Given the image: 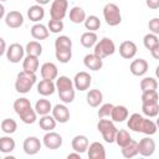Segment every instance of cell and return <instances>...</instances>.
I'll return each mask as SVG.
<instances>
[{
  "mask_svg": "<svg viewBox=\"0 0 159 159\" xmlns=\"http://www.w3.org/2000/svg\"><path fill=\"white\" fill-rule=\"evenodd\" d=\"M127 127L137 133H144L147 135H153L157 133V124L148 118H144L142 114L139 113H133L128 122H127Z\"/></svg>",
  "mask_w": 159,
  "mask_h": 159,
  "instance_id": "cell-1",
  "label": "cell"
},
{
  "mask_svg": "<svg viewBox=\"0 0 159 159\" xmlns=\"http://www.w3.org/2000/svg\"><path fill=\"white\" fill-rule=\"evenodd\" d=\"M14 109L16 112V114L20 117V119L25 123V124H32L36 122V117L37 113L35 109H32L31 103L27 98L22 97V98H17L14 102Z\"/></svg>",
  "mask_w": 159,
  "mask_h": 159,
  "instance_id": "cell-2",
  "label": "cell"
},
{
  "mask_svg": "<svg viewBox=\"0 0 159 159\" xmlns=\"http://www.w3.org/2000/svg\"><path fill=\"white\" fill-rule=\"evenodd\" d=\"M36 73L32 72H27V71H21L17 73L16 76V81H15V89L19 93H27L30 92V89L34 87V84L36 83Z\"/></svg>",
  "mask_w": 159,
  "mask_h": 159,
  "instance_id": "cell-3",
  "label": "cell"
},
{
  "mask_svg": "<svg viewBox=\"0 0 159 159\" xmlns=\"http://www.w3.org/2000/svg\"><path fill=\"white\" fill-rule=\"evenodd\" d=\"M97 129L102 134L104 142H107V143H114L116 142V135H117L118 129L114 125L112 119L99 118V120L97 123Z\"/></svg>",
  "mask_w": 159,
  "mask_h": 159,
  "instance_id": "cell-4",
  "label": "cell"
},
{
  "mask_svg": "<svg viewBox=\"0 0 159 159\" xmlns=\"http://www.w3.org/2000/svg\"><path fill=\"white\" fill-rule=\"evenodd\" d=\"M103 17L109 26H117L122 22V15L118 5L114 2H108L103 7Z\"/></svg>",
  "mask_w": 159,
  "mask_h": 159,
  "instance_id": "cell-5",
  "label": "cell"
},
{
  "mask_svg": "<svg viewBox=\"0 0 159 159\" xmlns=\"http://www.w3.org/2000/svg\"><path fill=\"white\" fill-rule=\"evenodd\" d=\"M114 52H116V45H114L113 40L108 39V37L101 39L94 45V50H93V53H96L101 58H106L108 56H112Z\"/></svg>",
  "mask_w": 159,
  "mask_h": 159,
  "instance_id": "cell-6",
  "label": "cell"
},
{
  "mask_svg": "<svg viewBox=\"0 0 159 159\" xmlns=\"http://www.w3.org/2000/svg\"><path fill=\"white\" fill-rule=\"evenodd\" d=\"M68 9V1L67 0H53L50 7V16L55 20H62Z\"/></svg>",
  "mask_w": 159,
  "mask_h": 159,
  "instance_id": "cell-7",
  "label": "cell"
},
{
  "mask_svg": "<svg viewBox=\"0 0 159 159\" xmlns=\"http://www.w3.org/2000/svg\"><path fill=\"white\" fill-rule=\"evenodd\" d=\"M91 83H92V77L86 71L77 72L76 76H75V78H73L75 88L78 89V91H87L89 88Z\"/></svg>",
  "mask_w": 159,
  "mask_h": 159,
  "instance_id": "cell-8",
  "label": "cell"
},
{
  "mask_svg": "<svg viewBox=\"0 0 159 159\" xmlns=\"http://www.w3.org/2000/svg\"><path fill=\"white\" fill-rule=\"evenodd\" d=\"M25 51H26V50H25L20 43H17V42L11 43V45L9 46V48H7V51H6V58H7L11 63H17V62H20V61L22 60Z\"/></svg>",
  "mask_w": 159,
  "mask_h": 159,
  "instance_id": "cell-9",
  "label": "cell"
},
{
  "mask_svg": "<svg viewBox=\"0 0 159 159\" xmlns=\"http://www.w3.org/2000/svg\"><path fill=\"white\" fill-rule=\"evenodd\" d=\"M62 142H63L62 137L56 132L50 130L43 135V145L47 149H51V150L58 149L62 145Z\"/></svg>",
  "mask_w": 159,
  "mask_h": 159,
  "instance_id": "cell-10",
  "label": "cell"
},
{
  "mask_svg": "<svg viewBox=\"0 0 159 159\" xmlns=\"http://www.w3.org/2000/svg\"><path fill=\"white\" fill-rule=\"evenodd\" d=\"M138 148L142 157H152L155 152V142L150 137H144L138 142Z\"/></svg>",
  "mask_w": 159,
  "mask_h": 159,
  "instance_id": "cell-11",
  "label": "cell"
},
{
  "mask_svg": "<svg viewBox=\"0 0 159 159\" xmlns=\"http://www.w3.org/2000/svg\"><path fill=\"white\" fill-rule=\"evenodd\" d=\"M22 148H24V152L27 155H35L41 149V142L37 137H27L24 140Z\"/></svg>",
  "mask_w": 159,
  "mask_h": 159,
  "instance_id": "cell-12",
  "label": "cell"
},
{
  "mask_svg": "<svg viewBox=\"0 0 159 159\" xmlns=\"http://www.w3.org/2000/svg\"><path fill=\"white\" fill-rule=\"evenodd\" d=\"M137 51H138V47L133 41L127 40L119 45V55L125 60L133 58L137 55Z\"/></svg>",
  "mask_w": 159,
  "mask_h": 159,
  "instance_id": "cell-13",
  "label": "cell"
},
{
  "mask_svg": "<svg viewBox=\"0 0 159 159\" xmlns=\"http://www.w3.org/2000/svg\"><path fill=\"white\" fill-rule=\"evenodd\" d=\"M4 19H5L6 26H9L11 29H19L24 24V16H22V14L20 11H16V10L7 12Z\"/></svg>",
  "mask_w": 159,
  "mask_h": 159,
  "instance_id": "cell-14",
  "label": "cell"
},
{
  "mask_svg": "<svg viewBox=\"0 0 159 159\" xmlns=\"http://www.w3.org/2000/svg\"><path fill=\"white\" fill-rule=\"evenodd\" d=\"M87 155L89 159H106V149L104 145L99 142H93L88 145Z\"/></svg>",
  "mask_w": 159,
  "mask_h": 159,
  "instance_id": "cell-15",
  "label": "cell"
},
{
  "mask_svg": "<svg viewBox=\"0 0 159 159\" xmlns=\"http://www.w3.org/2000/svg\"><path fill=\"white\" fill-rule=\"evenodd\" d=\"M148 67H149V65H148L147 60H144V58H137V60H133L132 61V63L129 66V70H130V72H132L133 76H138L139 77V76H144L147 73Z\"/></svg>",
  "mask_w": 159,
  "mask_h": 159,
  "instance_id": "cell-16",
  "label": "cell"
},
{
  "mask_svg": "<svg viewBox=\"0 0 159 159\" xmlns=\"http://www.w3.org/2000/svg\"><path fill=\"white\" fill-rule=\"evenodd\" d=\"M83 63L91 71H99L103 67V58L98 57L96 53H88L84 56Z\"/></svg>",
  "mask_w": 159,
  "mask_h": 159,
  "instance_id": "cell-17",
  "label": "cell"
},
{
  "mask_svg": "<svg viewBox=\"0 0 159 159\" xmlns=\"http://www.w3.org/2000/svg\"><path fill=\"white\" fill-rule=\"evenodd\" d=\"M40 73H41V77L45 78V80H56L57 76H58V70H57V66L53 63V62H45L41 68H40Z\"/></svg>",
  "mask_w": 159,
  "mask_h": 159,
  "instance_id": "cell-18",
  "label": "cell"
},
{
  "mask_svg": "<svg viewBox=\"0 0 159 159\" xmlns=\"http://www.w3.org/2000/svg\"><path fill=\"white\" fill-rule=\"evenodd\" d=\"M52 116L58 123H67L70 119V109L65 104H56L52 108Z\"/></svg>",
  "mask_w": 159,
  "mask_h": 159,
  "instance_id": "cell-19",
  "label": "cell"
},
{
  "mask_svg": "<svg viewBox=\"0 0 159 159\" xmlns=\"http://www.w3.org/2000/svg\"><path fill=\"white\" fill-rule=\"evenodd\" d=\"M71 145H72V149L75 152H78V153L82 154V153L87 152L88 145H89V142H88V138L86 135L78 134V135L73 137V139L71 142Z\"/></svg>",
  "mask_w": 159,
  "mask_h": 159,
  "instance_id": "cell-20",
  "label": "cell"
},
{
  "mask_svg": "<svg viewBox=\"0 0 159 159\" xmlns=\"http://www.w3.org/2000/svg\"><path fill=\"white\" fill-rule=\"evenodd\" d=\"M55 89H56V83H53L52 80H45V78H42L39 82V84H37V92H39V94H41L43 97L53 94Z\"/></svg>",
  "mask_w": 159,
  "mask_h": 159,
  "instance_id": "cell-21",
  "label": "cell"
},
{
  "mask_svg": "<svg viewBox=\"0 0 159 159\" xmlns=\"http://www.w3.org/2000/svg\"><path fill=\"white\" fill-rule=\"evenodd\" d=\"M27 17L30 19V21L39 22L45 17V9L40 4L32 5L27 9Z\"/></svg>",
  "mask_w": 159,
  "mask_h": 159,
  "instance_id": "cell-22",
  "label": "cell"
},
{
  "mask_svg": "<svg viewBox=\"0 0 159 159\" xmlns=\"http://www.w3.org/2000/svg\"><path fill=\"white\" fill-rule=\"evenodd\" d=\"M31 36L35 39V40H46L50 35V30L48 27H46L45 25L42 24H35L32 27H31Z\"/></svg>",
  "mask_w": 159,
  "mask_h": 159,
  "instance_id": "cell-23",
  "label": "cell"
},
{
  "mask_svg": "<svg viewBox=\"0 0 159 159\" xmlns=\"http://www.w3.org/2000/svg\"><path fill=\"white\" fill-rule=\"evenodd\" d=\"M86 98H87L88 106L96 108V107H98V106L102 103V101H103V93H102L99 89H97V88L89 89V91L87 92Z\"/></svg>",
  "mask_w": 159,
  "mask_h": 159,
  "instance_id": "cell-24",
  "label": "cell"
},
{
  "mask_svg": "<svg viewBox=\"0 0 159 159\" xmlns=\"http://www.w3.org/2000/svg\"><path fill=\"white\" fill-rule=\"evenodd\" d=\"M128 109L127 107L124 106H114L113 107V111H112V114H111V119L113 122H124L125 119H128Z\"/></svg>",
  "mask_w": 159,
  "mask_h": 159,
  "instance_id": "cell-25",
  "label": "cell"
},
{
  "mask_svg": "<svg viewBox=\"0 0 159 159\" xmlns=\"http://www.w3.org/2000/svg\"><path fill=\"white\" fill-rule=\"evenodd\" d=\"M97 40H98V37H97L96 32H93V31H86V32H83L81 35V39H80L81 45L83 47H86V48L94 47V45L98 42Z\"/></svg>",
  "mask_w": 159,
  "mask_h": 159,
  "instance_id": "cell-26",
  "label": "cell"
},
{
  "mask_svg": "<svg viewBox=\"0 0 159 159\" xmlns=\"http://www.w3.org/2000/svg\"><path fill=\"white\" fill-rule=\"evenodd\" d=\"M39 57L36 56H31V55H27L24 61H22V68L24 71H27V72H32V73H36V71L39 70Z\"/></svg>",
  "mask_w": 159,
  "mask_h": 159,
  "instance_id": "cell-27",
  "label": "cell"
},
{
  "mask_svg": "<svg viewBox=\"0 0 159 159\" xmlns=\"http://www.w3.org/2000/svg\"><path fill=\"white\" fill-rule=\"evenodd\" d=\"M86 11L81 6H73L70 10V20L73 24H82L86 20Z\"/></svg>",
  "mask_w": 159,
  "mask_h": 159,
  "instance_id": "cell-28",
  "label": "cell"
},
{
  "mask_svg": "<svg viewBox=\"0 0 159 159\" xmlns=\"http://www.w3.org/2000/svg\"><path fill=\"white\" fill-rule=\"evenodd\" d=\"M56 123L57 120L55 119L53 116H50V114H46V116H41L40 120H39V125L41 129H43L45 132H50L52 129L56 128Z\"/></svg>",
  "mask_w": 159,
  "mask_h": 159,
  "instance_id": "cell-29",
  "label": "cell"
},
{
  "mask_svg": "<svg viewBox=\"0 0 159 159\" xmlns=\"http://www.w3.org/2000/svg\"><path fill=\"white\" fill-rule=\"evenodd\" d=\"M35 111H36V113L40 114V116L50 114V112H52L51 102H50L48 99H45V98L39 99V101L35 103Z\"/></svg>",
  "mask_w": 159,
  "mask_h": 159,
  "instance_id": "cell-30",
  "label": "cell"
},
{
  "mask_svg": "<svg viewBox=\"0 0 159 159\" xmlns=\"http://www.w3.org/2000/svg\"><path fill=\"white\" fill-rule=\"evenodd\" d=\"M137 154H139V148H138V142H135V140H130L127 145H124V147H122V155L124 157V158H127V159H129V158H133V157H135Z\"/></svg>",
  "mask_w": 159,
  "mask_h": 159,
  "instance_id": "cell-31",
  "label": "cell"
},
{
  "mask_svg": "<svg viewBox=\"0 0 159 159\" xmlns=\"http://www.w3.org/2000/svg\"><path fill=\"white\" fill-rule=\"evenodd\" d=\"M142 112L147 117H157L159 114V103L158 102H145L142 103Z\"/></svg>",
  "mask_w": 159,
  "mask_h": 159,
  "instance_id": "cell-32",
  "label": "cell"
},
{
  "mask_svg": "<svg viewBox=\"0 0 159 159\" xmlns=\"http://www.w3.org/2000/svg\"><path fill=\"white\" fill-rule=\"evenodd\" d=\"M75 84H73V81L67 77V76H60L57 77L56 80V89L60 92V91H65V89H71L73 88Z\"/></svg>",
  "mask_w": 159,
  "mask_h": 159,
  "instance_id": "cell-33",
  "label": "cell"
},
{
  "mask_svg": "<svg viewBox=\"0 0 159 159\" xmlns=\"http://www.w3.org/2000/svg\"><path fill=\"white\" fill-rule=\"evenodd\" d=\"M15 149V140L11 137H1L0 138V152L6 154Z\"/></svg>",
  "mask_w": 159,
  "mask_h": 159,
  "instance_id": "cell-34",
  "label": "cell"
},
{
  "mask_svg": "<svg viewBox=\"0 0 159 159\" xmlns=\"http://www.w3.org/2000/svg\"><path fill=\"white\" fill-rule=\"evenodd\" d=\"M84 27L88 30V31H97L99 27H101V20L99 17H97L96 15H89L86 17L84 20Z\"/></svg>",
  "mask_w": 159,
  "mask_h": 159,
  "instance_id": "cell-35",
  "label": "cell"
},
{
  "mask_svg": "<svg viewBox=\"0 0 159 159\" xmlns=\"http://www.w3.org/2000/svg\"><path fill=\"white\" fill-rule=\"evenodd\" d=\"M25 50H26L27 55L36 56V57L41 56V53H42V46H41V43L39 41H30V42H27Z\"/></svg>",
  "mask_w": 159,
  "mask_h": 159,
  "instance_id": "cell-36",
  "label": "cell"
},
{
  "mask_svg": "<svg viewBox=\"0 0 159 159\" xmlns=\"http://www.w3.org/2000/svg\"><path fill=\"white\" fill-rule=\"evenodd\" d=\"M56 60L60 61L61 63H67L72 58V50L71 48H58L55 51Z\"/></svg>",
  "mask_w": 159,
  "mask_h": 159,
  "instance_id": "cell-37",
  "label": "cell"
},
{
  "mask_svg": "<svg viewBox=\"0 0 159 159\" xmlns=\"http://www.w3.org/2000/svg\"><path fill=\"white\" fill-rule=\"evenodd\" d=\"M17 129V123L11 118H5L1 120V130L5 134H12Z\"/></svg>",
  "mask_w": 159,
  "mask_h": 159,
  "instance_id": "cell-38",
  "label": "cell"
},
{
  "mask_svg": "<svg viewBox=\"0 0 159 159\" xmlns=\"http://www.w3.org/2000/svg\"><path fill=\"white\" fill-rule=\"evenodd\" d=\"M130 140H132V137H130V134H129L128 130H125V129H119V130L117 132L116 143H117L120 148L124 147V145H127Z\"/></svg>",
  "mask_w": 159,
  "mask_h": 159,
  "instance_id": "cell-39",
  "label": "cell"
},
{
  "mask_svg": "<svg viewBox=\"0 0 159 159\" xmlns=\"http://www.w3.org/2000/svg\"><path fill=\"white\" fill-rule=\"evenodd\" d=\"M157 88H158V82L153 77H144L140 81V89H142V92L152 91V89H157Z\"/></svg>",
  "mask_w": 159,
  "mask_h": 159,
  "instance_id": "cell-40",
  "label": "cell"
},
{
  "mask_svg": "<svg viewBox=\"0 0 159 159\" xmlns=\"http://www.w3.org/2000/svg\"><path fill=\"white\" fill-rule=\"evenodd\" d=\"M55 48H72V40L66 35H61L55 40Z\"/></svg>",
  "mask_w": 159,
  "mask_h": 159,
  "instance_id": "cell-41",
  "label": "cell"
},
{
  "mask_svg": "<svg viewBox=\"0 0 159 159\" xmlns=\"http://www.w3.org/2000/svg\"><path fill=\"white\" fill-rule=\"evenodd\" d=\"M143 43H144V47L147 48V50H152L155 45H158L159 43V40H158V35H155V34H147L144 37H143Z\"/></svg>",
  "mask_w": 159,
  "mask_h": 159,
  "instance_id": "cell-42",
  "label": "cell"
},
{
  "mask_svg": "<svg viewBox=\"0 0 159 159\" xmlns=\"http://www.w3.org/2000/svg\"><path fill=\"white\" fill-rule=\"evenodd\" d=\"M75 88L71 89H65V91H60L58 92V97L63 103H72L75 99Z\"/></svg>",
  "mask_w": 159,
  "mask_h": 159,
  "instance_id": "cell-43",
  "label": "cell"
},
{
  "mask_svg": "<svg viewBox=\"0 0 159 159\" xmlns=\"http://www.w3.org/2000/svg\"><path fill=\"white\" fill-rule=\"evenodd\" d=\"M47 27L50 30V32H53V34H58L63 30L65 25L62 22V20H55V19H51L48 20V24H47Z\"/></svg>",
  "mask_w": 159,
  "mask_h": 159,
  "instance_id": "cell-44",
  "label": "cell"
},
{
  "mask_svg": "<svg viewBox=\"0 0 159 159\" xmlns=\"http://www.w3.org/2000/svg\"><path fill=\"white\" fill-rule=\"evenodd\" d=\"M158 99H159V94H158L157 89L144 91L142 93V103H145V102H158Z\"/></svg>",
  "mask_w": 159,
  "mask_h": 159,
  "instance_id": "cell-45",
  "label": "cell"
},
{
  "mask_svg": "<svg viewBox=\"0 0 159 159\" xmlns=\"http://www.w3.org/2000/svg\"><path fill=\"white\" fill-rule=\"evenodd\" d=\"M113 104L112 103H104L99 107L98 109V118H109L111 114H112V111H113Z\"/></svg>",
  "mask_w": 159,
  "mask_h": 159,
  "instance_id": "cell-46",
  "label": "cell"
},
{
  "mask_svg": "<svg viewBox=\"0 0 159 159\" xmlns=\"http://www.w3.org/2000/svg\"><path fill=\"white\" fill-rule=\"evenodd\" d=\"M148 27H149V31H150L152 34L159 35V17H154V19L149 20Z\"/></svg>",
  "mask_w": 159,
  "mask_h": 159,
  "instance_id": "cell-47",
  "label": "cell"
},
{
  "mask_svg": "<svg viewBox=\"0 0 159 159\" xmlns=\"http://www.w3.org/2000/svg\"><path fill=\"white\" fill-rule=\"evenodd\" d=\"M145 4L149 9H159V0H145Z\"/></svg>",
  "mask_w": 159,
  "mask_h": 159,
  "instance_id": "cell-48",
  "label": "cell"
},
{
  "mask_svg": "<svg viewBox=\"0 0 159 159\" xmlns=\"http://www.w3.org/2000/svg\"><path fill=\"white\" fill-rule=\"evenodd\" d=\"M150 55H152V57H153V58L159 60V43H158V45H155V46L150 50Z\"/></svg>",
  "mask_w": 159,
  "mask_h": 159,
  "instance_id": "cell-49",
  "label": "cell"
},
{
  "mask_svg": "<svg viewBox=\"0 0 159 159\" xmlns=\"http://www.w3.org/2000/svg\"><path fill=\"white\" fill-rule=\"evenodd\" d=\"M0 42H1V50H0V55H4L6 53V45H5V40L4 39H0Z\"/></svg>",
  "mask_w": 159,
  "mask_h": 159,
  "instance_id": "cell-50",
  "label": "cell"
},
{
  "mask_svg": "<svg viewBox=\"0 0 159 159\" xmlns=\"http://www.w3.org/2000/svg\"><path fill=\"white\" fill-rule=\"evenodd\" d=\"M67 158L70 159V158H78V159H81V153H78V152H76V153H70L68 155H67Z\"/></svg>",
  "mask_w": 159,
  "mask_h": 159,
  "instance_id": "cell-51",
  "label": "cell"
},
{
  "mask_svg": "<svg viewBox=\"0 0 159 159\" xmlns=\"http://www.w3.org/2000/svg\"><path fill=\"white\" fill-rule=\"evenodd\" d=\"M6 15H5V7H4V5L1 4L0 5V17H5Z\"/></svg>",
  "mask_w": 159,
  "mask_h": 159,
  "instance_id": "cell-52",
  "label": "cell"
},
{
  "mask_svg": "<svg viewBox=\"0 0 159 159\" xmlns=\"http://www.w3.org/2000/svg\"><path fill=\"white\" fill-rule=\"evenodd\" d=\"M35 1H36L37 4H40V5H42V6H43V5H47V4L50 2V0H35Z\"/></svg>",
  "mask_w": 159,
  "mask_h": 159,
  "instance_id": "cell-53",
  "label": "cell"
},
{
  "mask_svg": "<svg viewBox=\"0 0 159 159\" xmlns=\"http://www.w3.org/2000/svg\"><path fill=\"white\" fill-rule=\"evenodd\" d=\"M155 76L159 80V66H157V68H155Z\"/></svg>",
  "mask_w": 159,
  "mask_h": 159,
  "instance_id": "cell-54",
  "label": "cell"
},
{
  "mask_svg": "<svg viewBox=\"0 0 159 159\" xmlns=\"http://www.w3.org/2000/svg\"><path fill=\"white\" fill-rule=\"evenodd\" d=\"M155 124H157V128L159 129V117H158V119H157V122H155Z\"/></svg>",
  "mask_w": 159,
  "mask_h": 159,
  "instance_id": "cell-55",
  "label": "cell"
},
{
  "mask_svg": "<svg viewBox=\"0 0 159 159\" xmlns=\"http://www.w3.org/2000/svg\"><path fill=\"white\" fill-rule=\"evenodd\" d=\"M1 1H6V0H1Z\"/></svg>",
  "mask_w": 159,
  "mask_h": 159,
  "instance_id": "cell-56",
  "label": "cell"
}]
</instances>
